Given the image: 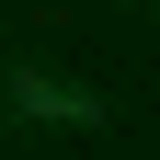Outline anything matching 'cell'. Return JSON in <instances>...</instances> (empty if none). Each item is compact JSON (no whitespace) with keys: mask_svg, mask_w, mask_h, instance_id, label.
I'll return each instance as SVG.
<instances>
[{"mask_svg":"<svg viewBox=\"0 0 160 160\" xmlns=\"http://www.w3.org/2000/svg\"><path fill=\"white\" fill-rule=\"evenodd\" d=\"M0 103L34 114V126H103V92H92V80H57V69H12Z\"/></svg>","mask_w":160,"mask_h":160,"instance_id":"cell-1","label":"cell"}]
</instances>
